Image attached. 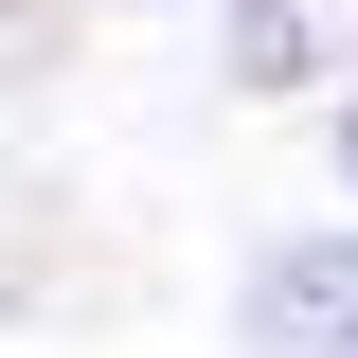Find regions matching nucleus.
I'll return each mask as SVG.
<instances>
[{
  "label": "nucleus",
  "instance_id": "1",
  "mask_svg": "<svg viewBox=\"0 0 358 358\" xmlns=\"http://www.w3.org/2000/svg\"><path fill=\"white\" fill-rule=\"evenodd\" d=\"M233 341L251 358H358V233H287L233 268Z\"/></svg>",
  "mask_w": 358,
  "mask_h": 358
},
{
  "label": "nucleus",
  "instance_id": "2",
  "mask_svg": "<svg viewBox=\"0 0 358 358\" xmlns=\"http://www.w3.org/2000/svg\"><path fill=\"white\" fill-rule=\"evenodd\" d=\"M322 36H305V0H233V90H305Z\"/></svg>",
  "mask_w": 358,
  "mask_h": 358
},
{
  "label": "nucleus",
  "instance_id": "3",
  "mask_svg": "<svg viewBox=\"0 0 358 358\" xmlns=\"http://www.w3.org/2000/svg\"><path fill=\"white\" fill-rule=\"evenodd\" d=\"M322 143H341V197H358V90H341V108H322Z\"/></svg>",
  "mask_w": 358,
  "mask_h": 358
}]
</instances>
